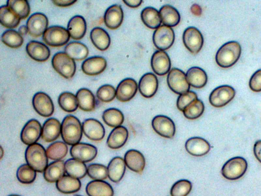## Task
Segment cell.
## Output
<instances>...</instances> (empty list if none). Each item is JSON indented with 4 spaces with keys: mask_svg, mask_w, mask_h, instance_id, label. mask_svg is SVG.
<instances>
[{
    "mask_svg": "<svg viewBox=\"0 0 261 196\" xmlns=\"http://www.w3.org/2000/svg\"><path fill=\"white\" fill-rule=\"evenodd\" d=\"M241 53V47L238 42H227L218 50L216 55V63L223 68L231 67L239 60Z\"/></svg>",
    "mask_w": 261,
    "mask_h": 196,
    "instance_id": "6da1fadb",
    "label": "cell"
},
{
    "mask_svg": "<svg viewBox=\"0 0 261 196\" xmlns=\"http://www.w3.org/2000/svg\"><path fill=\"white\" fill-rule=\"evenodd\" d=\"M83 128L79 120L73 115H67L61 125V135L64 141L70 145L79 142L82 137Z\"/></svg>",
    "mask_w": 261,
    "mask_h": 196,
    "instance_id": "7a4b0ae2",
    "label": "cell"
},
{
    "mask_svg": "<svg viewBox=\"0 0 261 196\" xmlns=\"http://www.w3.org/2000/svg\"><path fill=\"white\" fill-rule=\"evenodd\" d=\"M26 161L36 172L42 173L47 166V156L45 149L41 144L35 143L30 145L25 151Z\"/></svg>",
    "mask_w": 261,
    "mask_h": 196,
    "instance_id": "3957f363",
    "label": "cell"
},
{
    "mask_svg": "<svg viewBox=\"0 0 261 196\" xmlns=\"http://www.w3.org/2000/svg\"><path fill=\"white\" fill-rule=\"evenodd\" d=\"M247 166V162L244 158L233 157L224 163L221 169V174L227 180H236L245 174Z\"/></svg>",
    "mask_w": 261,
    "mask_h": 196,
    "instance_id": "277c9868",
    "label": "cell"
},
{
    "mask_svg": "<svg viewBox=\"0 0 261 196\" xmlns=\"http://www.w3.org/2000/svg\"><path fill=\"white\" fill-rule=\"evenodd\" d=\"M54 69L66 79H70L74 75L76 69L74 60L65 53L56 54L52 59Z\"/></svg>",
    "mask_w": 261,
    "mask_h": 196,
    "instance_id": "5b68a950",
    "label": "cell"
},
{
    "mask_svg": "<svg viewBox=\"0 0 261 196\" xmlns=\"http://www.w3.org/2000/svg\"><path fill=\"white\" fill-rule=\"evenodd\" d=\"M70 37L68 30L63 27L56 26L47 28L42 37L46 44L53 47H60L66 44Z\"/></svg>",
    "mask_w": 261,
    "mask_h": 196,
    "instance_id": "8992f818",
    "label": "cell"
},
{
    "mask_svg": "<svg viewBox=\"0 0 261 196\" xmlns=\"http://www.w3.org/2000/svg\"><path fill=\"white\" fill-rule=\"evenodd\" d=\"M167 81L170 89L176 94L180 95L189 91L190 86L186 75L179 69H171L168 74Z\"/></svg>",
    "mask_w": 261,
    "mask_h": 196,
    "instance_id": "52a82bcc",
    "label": "cell"
},
{
    "mask_svg": "<svg viewBox=\"0 0 261 196\" xmlns=\"http://www.w3.org/2000/svg\"><path fill=\"white\" fill-rule=\"evenodd\" d=\"M175 35L173 29L169 27L162 25L154 32L152 39L155 46L160 51L169 49L173 44Z\"/></svg>",
    "mask_w": 261,
    "mask_h": 196,
    "instance_id": "ba28073f",
    "label": "cell"
},
{
    "mask_svg": "<svg viewBox=\"0 0 261 196\" xmlns=\"http://www.w3.org/2000/svg\"><path fill=\"white\" fill-rule=\"evenodd\" d=\"M236 91L230 86L222 85L214 89L209 96V102L214 107H222L234 97Z\"/></svg>",
    "mask_w": 261,
    "mask_h": 196,
    "instance_id": "9c48e42d",
    "label": "cell"
},
{
    "mask_svg": "<svg viewBox=\"0 0 261 196\" xmlns=\"http://www.w3.org/2000/svg\"><path fill=\"white\" fill-rule=\"evenodd\" d=\"M183 42L186 47L192 54H197L203 44V38L201 32L196 28H187L182 36Z\"/></svg>",
    "mask_w": 261,
    "mask_h": 196,
    "instance_id": "30bf717a",
    "label": "cell"
},
{
    "mask_svg": "<svg viewBox=\"0 0 261 196\" xmlns=\"http://www.w3.org/2000/svg\"><path fill=\"white\" fill-rule=\"evenodd\" d=\"M151 125L154 131L163 137L172 138L175 134V124L170 118L166 116H155L152 119Z\"/></svg>",
    "mask_w": 261,
    "mask_h": 196,
    "instance_id": "8fae6325",
    "label": "cell"
},
{
    "mask_svg": "<svg viewBox=\"0 0 261 196\" xmlns=\"http://www.w3.org/2000/svg\"><path fill=\"white\" fill-rule=\"evenodd\" d=\"M35 111L43 117L51 116L54 111V106L50 97L42 92L36 93L32 101Z\"/></svg>",
    "mask_w": 261,
    "mask_h": 196,
    "instance_id": "7c38bea8",
    "label": "cell"
},
{
    "mask_svg": "<svg viewBox=\"0 0 261 196\" xmlns=\"http://www.w3.org/2000/svg\"><path fill=\"white\" fill-rule=\"evenodd\" d=\"M41 133L40 122L36 119H31L23 128L20 134L21 140L27 145L34 144L39 139Z\"/></svg>",
    "mask_w": 261,
    "mask_h": 196,
    "instance_id": "4fadbf2b",
    "label": "cell"
},
{
    "mask_svg": "<svg viewBox=\"0 0 261 196\" xmlns=\"http://www.w3.org/2000/svg\"><path fill=\"white\" fill-rule=\"evenodd\" d=\"M73 158L83 162H88L94 159L97 155V149L87 143H78L72 145L70 151Z\"/></svg>",
    "mask_w": 261,
    "mask_h": 196,
    "instance_id": "5bb4252c",
    "label": "cell"
},
{
    "mask_svg": "<svg viewBox=\"0 0 261 196\" xmlns=\"http://www.w3.org/2000/svg\"><path fill=\"white\" fill-rule=\"evenodd\" d=\"M48 23V19L44 14L34 13L29 17L27 22L28 33L34 37H39L47 29Z\"/></svg>",
    "mask_w": 261,
    "mask_h": 196,
    "instance_id": "9a60e30c",
    "label": "cell"
},
{
    "mask_svg": "<svg viewBox=\"0 0 261 196\" xmlns=\"http://www.w3.org/2000/svg\"><path fill=\"white\" fill-rule=\"evenodd\" d=\"M138 90L136 81L132 78H126L120 82L116 90V98L125 102L134 97Z\"/></svg>",
    "mask_w": 261,
    "mask_h": 196,
    "instance_id": "2e32d148",
    "label": "cell"
},
{
    "mask_svg": "<svg viewBox=\"0 0 261 196\" xmlns=\"http://www.w3.org/2000/svg\"><path fill=\"white\" fill-rule=\"evenodd\" d=\"M151 66L153 71L158 75H166L171 67V61L168 55L162 51L155 52L151 59Z\"/></svg>",
    "mask_w": 261,
    "mask_h": 196,
    "instance_id": "e0dca14e",
    "label": "cell"
},
{
    "mask_svg": "<svg viewBox=\"0 0 261 196\" xmlns=\"http://www.w3.org/2000/svg\"><path fill=\"white\" fill-rule=\"evenodd\" d=\"M82 128L85 135L90 140L100 141L105 136V128L96 119L89 118L85 120L83 123Z\"/></svg>",
    "mask_w": 261,
    "mask_h": 196,
    "instance_id": "ac0fdd59",
    "label": "cell"
},
{
    "mask_svg": "<svg viewBox=\"0 0 261 196\" xmlns=\"http://www.w3.org/2000/svg\"><path fill=\"white\" fill-rule=\"evenodd\" d=\"M139 90L142 96L146 98L152 97L158 88V80L152 73H146L140 79L139 83Z\"/></svg>",
    "mask_w": 261,
    "mask_h": 196,
    "instance_id": "d6986e66",
    "label": "cell"
},
{
    "mask_svg": "<svg viewBox=\"0 0 261 196\" xmlns=\"http://www.w3.org/2000/svg\"><path fill=\"white\" fill-rule=\"evenodd\" d=\"M186 151L194 156H202L208 153L211 149L209 143L199 137H193L188 139L185 143Z\"/></svg>",
    "mask_w": 261,
    "mask_h": 196,
    "instance_id": "ffe728a7",
    "label": "cell"
},
{
    "mask_svg": "<svg viewBox=\"0 0 261 196\" xmlns=\"http://www.w3.org/2000/svg\"><path fill=\"white\" fill-rule=\"evenodd\" d=\"M127 167L131 170L141 174L145 166V159L143 155L136 150L127 151L124 157Z\"/></svg>",
    "mask_w": 261,
    "mask_h": 196,
    "instance_id": "44dd1931",
    "label": "cell"
},
{
    "mask_svg": "<svg viewBox=\"0 0 261 196\" xmlns=\"http://www.w3.org/2000/svg\"><path fill=\"white\" fill-rule=\"evenodd\" d=\"M123 19V10L119 5H114L109 7L104 15V22L106 26L112 30L119 28Z\"/></svg>",
    "mask_w": 261,
    "mask_h": 196,
    "instance_id": "7402d4cb",
    "label": "cell"
},
{
    "mask_svg": "<svg viewBox=\"0 0 261 196\" xmlns=\"http://www.w3.org/2000/svg\"><path fill=\"white\" fill-rule=\"evenodd\" d=\"M26 50L29 56L37 61H45L50 56V51L47 46L38 41H30L27 45Z\"/></svg>",
    "mask_w": 261,
    "mask_h": 196,
    "instance_id": "603a6c76",
    "label": "cell"
},
{
    "mask_svg": "<svg viewBox=\"0 0 261 196\" xmlns=\"http://www.w3.org/2000/svg\"><path fill=\"white\" fill-rule=\"evenodd\" d=\"M107 66V61L101 57H93L86 59L82 65L83 71L87 75L95 76L101 73Z\"/></svg>",
    "mask_w": 261,
    "mask_h": 196,
    "instance_id": "cb8c5ba5",
    "label": "cell"
},
{
    "mask_svg": "<svg viewBox=\"0 0 261 196\" xmlns=\"http://www.w3.org/2000/svg\"><path fill=\"white\" fill-rule=\"evenodd\" d=\"M61 132V125L60 121L51 118L44 123L42 128L41 137L45 142H52L59 137Z\"/></svg>",
    "mask_w": 261,
    "mask_h": 196,
    "instance_id": "d4e9b609",
    "label": "cell"
},
{
    "mask_svg": "<svg viewBox=\"0 0 261 196\" xmlns=\"http://www.w3.org/2000/svg\"><path fill=\"white\" fill-rule=\"evenodd\" d=\"M128 137L127 129L123 126L115 128L108 137L107 143L111 149H118L123 146Z\"/></svg>",
    "mask_w": 261,
    "mask_h": 196,
    "instance_id": "484cf974",
    "label": "cell"
},
{
    "mask_svg": "<svg viewBox=\"0 0 261 196\" xmlns=\"http://www.w3.org/2000/svg\"><path fill=\"white\" fill-rule=\"evenodd\" d=\"M89 196H113L114 190L110 184L102 180L89 182L86 188Z\"/></svg>",
    "mask_w": 261,
    "mask_h": 196,
    "instance_id": "4316f807",
    "label": "cell"
},
{
    "mask_svg": "<svg viewBox=\"0 0 261 196\" xmlns=\"http://www.w3.org/2000/svg\"><path fill=\"white\" fill-rule=\"evenodd\" d=\"M124 160L120 157L113 158L108 166V177L113 182L118 183L123 178L125 171Z\"/></svg>",
    "mask_w": 261,
    "mask_h": 196,
    "instance_id": "83f0119b",
    "label": "cell"
},
{
    "mask_svg": "<svg viewBox=\"0 0 261 196\" xmlns=\"http://www.w3.org/2000/svg\"><path fill=\"white\" fill-rule=\"evenodd\" d=\"M86 27L85 19L82 16L76 15L69 20L67 29L72 39L80 40L84 36L86 32Z\"/></svg>",
    "mask_w": 261,
    "mask_h": 196,
    "instance_id": "f1b7e54d",
    "label": "cell"
},
{
    "mask_svg": "<svg viewBox=\"0 0 261 196\" xmlns=\"http://www.w3.org/2000/svg\"><path fill=\"white\" fill-rule=\"evenodd\" d=\"M187 80L190 85L195 88H201L206 84L207 77L205 71L198 67H192L186 73Z\"/></svg>",
    "mask_w": 261,
    "mask_h": 196,
    "instance_id": "f546056e",
    "label": "cell"
},
{
    "mask_svg": "<svg viewBox=\"0 0 261 196\" xmlns=\"http://www.w3.org/2000/svg\"><path fill=\"white\" fill-rule=\"evenodd\" d=\"M65 172V163L63 161L58 160L50 163L44 171L45 180L49 182H57L62 178Z\"/></svg>",
    "mask_w": 261,
    "mask_h": 196,
    "instance_id": "4dcf8cb0",
    "label": "cell"
},
{
    "mask_svg": "<svg viewBox=\"0 0 261 196\" xmlns=\"http://www.w3.org/2000/svg\"><path fill=\"white\" fill-rule=\"evenodd\" d=\"M56 187L62 193H72L80 189L81 183L79 179L65 175L57 181Z\"/></svg>",
    "mask_w": 261,
    "mask_h": 196,
    "instance_id": "1f68e13d",
    "label": "cell"
},
{
    "mask_svg": "<svg viewBox=\"0 0 261 196\" xmlns=\"http://www.w3.org/2000/svg\"><path fill=\"white\" fill-rule=\"evenodd\" d=\"M90 38L94 46L100 51H105L110 46V37L108 33L101 28H94L90 33Z\"/></svg>",
    "mask_w": 261,
    "mask_h": 196,
    "instance_id": "d6a6232c",
    "label": "cell"
},
{
    "mask_svg": "<svg viewBox=\"0 0 261 196\" xmlns=\"http://www.w3.org/2000/svg\"><path fill=\"white\" fill-rule=\"evenodd\" d=\"M162 22L164 25L172 27L178 24L180 21V15L178 11L173 7L166 5L163 6L159 11Z\"/></svg>",
    "mask_w": 261,
    "mask_h": 196,
    "instance_id": "836d02e7",
    "label": "cell"
},
{
    "mask_svg": "<svg viewBox=\"0 0 261 196\" xmlns=\"http://www.w3.org/2000/svg\"><path fill=\"white\" fill-rule=\"evenodd\" d=\"M79 106L85 111H92L95 107V99L93 94L89 89L82 88L76 93Z\"/></svg>",
    "mask_w": 261,
    "mask_h": 196,
    "instance_id": "e575fe53",
    "label": "cell"
},
{
    "mask_svg": "<svg viewBox=\"0 0 261 196\" xmlns=\"http://www.w3.org/2000/svg\"><path fill=\"white\" fill-rule=\"evenodd\" d=\"M65 172L72 177L77 179L84 178L87 173L85 164L75 159H69L65 163Z\"/></svg>",
    "mask_w": 261,
    "mask_h": 196,
    "instance_id": "d590c367",
    "label": "cell"
},
{
    "mask_svg": "<svg viewBox=\"0 0 261 196\" xmlns=\"http://www.w3.org/2000/svg\"><path fill=\"white\" fill-rule=\"evenodd\" d=\"M141 17L145 26L151 29H156L162 22L159 12L153 7L144 8L141 12Z\"/></svg>",
    "mask_w": 261,
    "mask_h": 196,
    "instance_id": "8d00e7d4",
    "label": "cell"
},
{
    "mask_svg": "<svg viewBox=\"0 0 261 196\" xmlns=\"http://www.w3.org/2000/svg\"><path fill=\"white\" fill-rule=\"evenodd\" d=\"M20 18L7 6L0 8L1 23L8 29L16 28L19 23Z\"/></svg>",
    "mask_w": 261,
    "mask_h": 196,
    "instance_id": "74e56055",
    "label": "cell"
},
{
    "mask_svg": "<svg viewBox=\"0 0 261 196\" xmlns=\"http://www.w3.org/2000/svg\"><path fill=\"white\" fill-rule=\"evenodd\" d=\"M65 53L70 57L76 60H82L85 59L89 53L87 47L79 42H72L65 47Z\"/></svg>",
    "mask_w": 261,
    "mask_h": 196,
    "instance_id": "f35d334b",
    "label": "cell"
},
{
    "mask_svg": "<svg viewBox=\"0 0 261 196\" xmlns=\"http://www.w3.org/2000/svg\"><path fill=\"white\" fill-rule=\"evenodd\" d=\"M104 122L111 127L120 126L124 121V115L121 111L116 108H109L102 114Z\"/></svg>",
    "mask_w": 261,
    "mask_h": 196,
    "instance_id": "ab89813d",
    "label": "cell"
},
{
    "mask_svg": "<svg viewBox=\"0 0 261 196\" xmlns=\"http://www.w3.org/2000/svg\"><path fill=\"white\" fill-rule=\"evenodd\" d=\"M67 152V145L61 141L51 143L46 150V155L49 159L57 161L65 157Z\"/></svg>",
    "mask_w": 261,
    "mask_h": 196,
    "instance_id": "60d3db41",
    "label": "cell"
},
{
    "mask_svg": "<svg viewBox=\"0 0 261 196\" xmlns=\"http://www.w3.org/2000/svg\"><path fill=\"white\" fill-rule=\"evenodd\" d=\"M58 103L60 107L67 112L75 111L79 106L76 97L69 92H65L60 95Z\"/></svg>",
    "mask_w": 261,
    "mask_h": 196,
    "instance_id": "b9f144b4",
    "label": "cell"
},
{
    "mask_svg": "<svg viewBox=\"0 0 261 196\" xmlns=\"http://www.w3.org/2000/svg\"><path fill=\"white\" fill-rule=\"evenodd\" d=\"M204 106L203 102L197 99L190 103L182 111L184 116L189 119H195L203 113Z\"/></svg>",
    "mask_w": 261,
    "mask_h": 196,
    "instance_id": "7bdbcfd3",
    "label": "cell"
},
{
    "mask_svg": "<svg viewBox=\"0 0 261 196\" xmlns=\"http://www.w3.org/2000/svg\"><path fill=\"white\" fill-rule=\"evenodd\" d=\"M7 4L20 19L26 18L30 14V7L27 1L10 0Z\"/></svg>",
    "mask_w": 261,
    "mask_h": 196,
    "instance_id": "ee69618b",
    "label": "cell"
},
{
    "mask_svg": "<svg viewBox=\"0 0 261 196\" xmlns=\"http://www.w3.org/2000/svg\"><path fill=\"white\" fill-rule=\"evenodd\" d=\"M1 39L7 46L14 48L21 46L23 42L21 35L13 30L5 31L2 35Z\"/></svg>",
    "mask_w": 261,
    "mask_h": 196,
    "instance_id": "f6af8a7d",
    "label": "cell"
},
{
    "mask_svg": "<svg viewBox=\"0 0 261 196\" xmlns=\"http://www.w3.org/2000/svg\"><path fill=\"white\" fill-rule=\"evenodd\" d=\"M16 176L21 183L31 184L35 180L36 173L29 164H24L18 168Z\"/></svg>",
    "mask_w": 261,
    "mask_h": 196,
    "instance_id": "bcb514c9",
    "label": "cell"
},
{
    "mask_svg": "<svg viewBox=\"0 0 261 196\" xmlns=\"http://www.w3.org/2000/svg\"><path fill=\"white\" fill-rule=\"evenodd\" d=\"M192 183L187 180L182 179L176 182L170 190L171 196H187L192 190Z\"/></svg>",
    "mask_w": 261,
    "mask_h": 196,
    "instance_id": "7dc6e473",
    "label": "cell"
},
{
    "mask_svg": "<svg viewBox=\"0 0 261 196\" xmlns=\"http://www.w3.org/2000/svg\"><path fill=\"white\" fill-rule=\"evenodd\" d=\"M89 176L95 180H103L108 176V167L100 164H92L87 167Z\"/></svg>",
    "mask_w": 261,
    "mask_h": 196,
    "instance_id": "c3c4849f",
    "label": "cell"
},
{
    "mask_svg": "<svg viewBox=\"0 0 261 196\" xmlns=\"http://www.w3.org/2000/svg\"><path fill=\"white\" fill-rule=\"evenodd\" d=\"M96 96L102 102H110L116 96V90L112 85H104L98 88Z\"/></svg>",
    "mask_w": 261,
    "mask_h": 196,
    "instance_id": "681fc988",
    "label": "cell"
},
{
    "mask_svg": "<svg viewBox=\"0 0 261 196\" xmlns=\"http://www.w3.org/2000/svg\"><path fill=\"white\" fill-rule=\"evenodd\" d=\"M197 99L196 93L192 91L180 94L177 100V107L179 110L182 111L190 103Z\"/></svg>",
    "mask_w": 261,
    "mask_h": 196,
    "instance_id": "f907efd6",
    "label": "cell"
},
{
    "mask_svg": "<svg viewBox=\"0 0 261 196\" xmlns=\"http://www.w3.org/2000/svg\"><path fill=\"white\" fill-rule=\"evenodd\" d=\"M250 88L254 92L261 91V69L256 71L250 79Z\"/></svg>",
    "mask_w": 261,
    "mask_h": 196,
    "instance_id": "816d5d0a",
    "label": "cell"
},
{
    "mask_svg": "<svg viewBox=\"0 0 261 196\" xmlns=\"http://www.w3.org/2000/svg\"><path fill=\"white\" fill-rule=\"evenodd\" d=\"M253 152L255 158L261 163V140H257L255 142Z\"/></svg>",
    "mask_w": 261,
    "mask_h": 196,
    "instance_id": "f5cc1de1",
    "label": "cell"
},
{
    "mask_svg": "<svg viewBox=\"0 0 261 196\" xmlns=\"http://www.w3.org/2000/svg\"><path fill=\"white\" fill-rule=\"evenodd\" d=\"M76 1H62V0H54L52 2L56 6L59 7H68L74 4Z\"/></svg>",
    "mask_w": 261,
    "mask_h": 196,
    "instance_id": "db71d44e",
    "label": "cell"
},
{
    "mask_svg": "<svg viewBox=\"0 0 261 196\" xmlns=\"http://www.w3.org/2000/svg\"><path fill=\"white\" fill-rule=\"evenodd\" d=\"M123 2L130 8H137L141 5L143 1L140 0H127L123 1Z\"/></svg>",
    "mask_w": 261,
    "mask_h": 196,
    "instance_id": "11a10c76",
    "label": "cell"
},
{
    "mask_svg": "<svg viewBox=\"0 0 261 196\" xmlns=\"http://www.w3.org/2000/svg\"><path fill=\"white\" fill-rule=\"evenodd\" d=\"M191 11L192 13L196 16H200L202 12L201 7L196 4H193L191 6Z\"/></svg>",
    "mask_w": 261,
    "mask_h": 196,
    "instance_id": "9f6ffc18",
    "label": "cell"
},
{
    "mask_svg": "<svg viewBox=\"0 0 261 196\" xmlns=\"http://www.w3.org/2000/svg\"><path fill=\"white\" fill-rule=\"evenodd\" d=\"M18 33L21 35H26L28 33L27 27L25 26H21L18 29Z\"/></svg>",
    "mask_w": 261,
    "mask_h": 196,
    "instance_id": "6f0895ef",
    "label": "cell"
},
{
    "mask_svg": "<svg viewBox=\"0 0 261 196\" xmlns=\"http://www.w3.org/2000/svg\"><path fill=\"white\" fill-rule=\"evenodd\" d=\"M1 159L2 158L3 156V152H4V151H3V149L2 148V146H1Z\"/></svg>",
    "mask_w": 261,
    "mask_h": 196,
    "instance_id": "680465c9",
    "label": "cell"
},
{
    "mask_svg": "<svg viewBox=\"0 0 261 196\" xmlns=\"http://www.w3.org/2000/svg\"><path fill=\"white\" fill-rule=\"evenodd\" d=\"M8 196H20V195H17V194H11V195H8Z\"/></svg>",
    "mask_w": 261,
    "mask_h": 196,
    "instance_id": "91938a15",
    "label": "cell"
},
{
    "mask_svg": "<svg viewBox=\"0 0 261 196\" xmlns=\"http://www.w3.org/2000/svg\"><path fill=\"white\" fill-rule=\"evenodd\" d=\"M74 196H82V195H75Z\"/></svg>",
    "mask_w": 261,
    "mask_h": 196,
    "instance_id": "94428289",
    "label": "cell"
}]
</instances>
